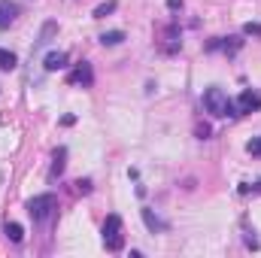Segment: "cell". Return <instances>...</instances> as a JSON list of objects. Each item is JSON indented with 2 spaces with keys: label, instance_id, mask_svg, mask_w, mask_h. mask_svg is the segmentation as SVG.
<instances>
[{
  "label": "cell",
  "instance_id": "cell-1",
  "mask_svg": "<svg viewBox=\"0 0 261 258\" xmlns=\"http://www.w3.org/2000/svg\"><path fill=\"white\" fill-rule=\"evenodd\" d=\"M203 110H206V113H210L213 119H225V116H240V113H237V104H234V100H231V97H228V94H225L222 88H216V85L203 91Z\"/></svg>",
  "mask_w": 261,
  "mask_h": 258
},
{
  "label": "cell",
  "instance_id": "cell-2",
  "mask_svg": "<svg viewBox=\"0 0 261 258\" xmlns=\"http://www.w3.org/2000/svg\"><path fill=\"white\" fill-rule=\"evenodd\" d=\"M28 213H31V219L34 222H49L55 213H58V200H55V194H37V197H31L28 200Z\"/></svg>",
  "mask_w": 261,
  "mask_h": 258
},
{
  "label": "cell",
  "instance_id": "cell-3",
  "mask_svg": "<svg viewBox=\"0 0 261 258\" xmlns=\"http://www.w3.org/2000/svg\"><path fill=\"white\" fill-rule=\"evenodd\" d=\"M103 246L110 249V252H122V246H125V234H122V216H107V222H103Z\"/></svg>",
  "mask_w": 261,
  "mask_h": 258
},
{
  "label": "cell",
  "instance_id": "cell-4",
  "mask_svg": "<svg viewBox=\"0 0 261 258\" xmlns=\"http://www.w3.org/2000/svg\"><path fill=\"white\" fill-rule=\"evenodd\" d=\"M158 37H161V40H158V46H161V49H164L167 55H173V52H179V49H182V40H179V31H176L173 24H167V28H161V31H158Z\"/></svg>",
  "mask_w": 261,
  "mask_h": 258
},
{
  "label": "cell",
  "instance_id": "cell-5",
  "mask_svg": "<svg viewBox=\"0 0 261 258\" xmlns=\"http://www.w3.org/2000/svg\"><path fill=\"white\" fill-rule=\"evenodd\" d=\"M258 110H261V91L246 88V91L237 97V113H240V116H246V113H258Z\"/></svg>",
  "mask_w": 261,
  "mask_h": 258
},
{
  "label": "cell",
  "instance_id": "cell-6",
  "mask_svg": "<svg viewBox=\"0 0 261 258\" xmlns=\"http://www.w3.org/2000/svg\"><path fill=\"white\" fill-rule=\"evenodd\" d=\"M67 82H73V85H91L94 82V70H91V64L88 61H79V64L73 67V73L67 76Z\"/></svg>",
  "mask_w": 261,
  "mask_h": 258
},
{
  "label": "cell",
  "instance_id": "cell-7",
  "mask_svg": "<svg viewBox=\"0 0 261 258\" xmlns=\"http://www.w3.org/2000/svg\"><path fill=\"white\" fill-rule=\"evenodd\" d=\"M18 15V6L12 0H0V28H9Z\"/></svg>",
  "mask_w": 261,
  "mask_h": 258
},
{
  "label": "cell",
  "instance_id": "cell-8",
  "mask_svg": "<svg viewBox=\"0 0 261 258\" xmlns=\"http://www.w3.org/2000/svg\"><path fill=\"white\" fill-rule=\"evenodd\" d=\"M46 70H49V73H55V70H64L67 67V52H49V55H46Z\"/></svg>",
  "mask_w": 261,
  "mask_h": 258
},
{
  "label": "cell",
  "instance_id": "cell-9",
  "mask_svg": "<svg viewBox=\"0 0 261 258\" xmlns=\"http://www.w3.org/2000/svg\"><path fill=\"white\" fill-rule=\"evenodd\" d=\"M240 46H243V40H237V37H228V40H213L206 49H225V52H231V55H234Z\"/></svg>",
  "mask_w": 261,
  "mask_h": 258
},
{
  "label": "cell",
  "instance_id": "cell-10",
  "mask_svg": "<svg viewBox=\"0 0 261 258\" xmlns=\"http://www.w3.org/2000/svg\"><path fill=\"white\" fill-rule=\"evenodd\" d=\"M143 222H146V228H149V231H164V228H167V222H161L152 210H143Z\"/></svg>",
  "mask_w": 261,
  "mask_h": 258
},
{
  "label": "cell",
  "instance_id": "cell-11",
  "mask_svg": "<svg viewBox=\"0 0 261 258\" xmlns=\"http://www.w3.org/2000/svg\"><path fill=\"white\" fill-rule=\"evenodd\" d=\"M55 34H58V21H46V24H43V31H40V40H37V46H46V43H49Z\"/></svg>",
  "mask_w": 261,
  "mask_h": 258
},
{
  "label": "cell",
  "instance_id": "cell-12",
  "mask_svg": "<svg viewBox=\"0 0 261 258\" xmlns=\"http://www.w3.org/2000/svg\"><path fill=\"white\" fill-rule=\"evenodd\" d=\"M64 167H67V149L61 146V149L55 152V161H52V176H61Z\"/></svg>",
  "mask_w": 261,
  "mask_h": 258
},
{
  "label": "cell",
  "instance_id": "cell-13",
  "mask_svg": "<svg viewBox=\"0 0 261 258\" xmlns=\"http://www.w3.org/2000/svg\"><path fill=\"white\" fill-rule=\"evenodd\" d=\"M6 237H9L12 243H21V240H24V228H21L18 222H9V225H6Z\"/></svg>",
  "mask_w": 261,
  "mask_h": 258
},
{
  "label": "cell",
  "instance_id": "cell-14",
  "mask_svg": "<svg viewBox=\"0 0 261 258\" xmlns=\"http://www.w3.org/2000/svg\"><path fill=\"white\" fill-rule=\"evenodd\" d=\"M122 40H125L122 31H107V34H100V43H103V46H119Z\"/></svg>",
  "mask_w": 261,
  "mask_h": 258
},
{
  "label": "cell",
  "instance_id": "cell-15",
  "mask_svg": "<svg viewBox=\"0 0 261 258\" xmlns=\"http://www.w3.org/2000/svg\"><path fill=\"white\" fill-rule=\"evenodd\" d=\"M15 64H18V58H15L12 52L0 49V70H15Z\"/></svg>",
  "mask_w": 261,
  "mask_h": 258
},
{
  "label": "cell",
  "instance_id": "cell-16",
  "mask_svg": "<svg viewBox=\"0 0 261 258\" xmlns=\"http://www.w3.org/2000/svg\"><path fill=\"white\" fill-rule=\"evenodd\" d=\"M116 6H119L116 0H107V3H100V6L94 9V18H107L110 12H116Z\"/></svg>",
  "mask_w": 261,
  "mask_h": 258
},
{
  "label": "cell",
  "instance_id": "cell-17",
  "mask_svg": "<svg viewBox=\"0 0 261 258\" xmlns=\"http://www.w3.org/2000/svg\"><path fill=\"white\" fill-rule=\"evenodd\" d=\"M246 152H249L252 158H261V137H252V140L246 143Z\"/></svg>",
  "mask_w": 261,
  "mask_h": 258
},
{
  "label": "cell",
  "instance_id": "cell-18",
  "mask_svg": "<svg viewBox=\"0 0 261 258\" xmlns=\"http://www.w3.org/2000/svg\"><path fill=\"white\" fill-rule=\"evenodd\" d=\"M243 34L246 37H261V21H246L243 24Z\"/></svg>",
  "mask_w": 261,
  "mask_h": 258
},
{
  "label": "cell",
  "instance_id": "cell-19",
  "mask_svg": "<svg viewBox=\"0 0 261 258\" xmlns=\"http://www.w3.org/2000/svg\"><path fill=\"white\" fill-rule=\"evenodd\" d=\"M76 186V192H91V183L88 179H79V183H73Z\"/></svg>",
  "mask_w": 261,
  "mask_h": 258
},
{
  "label": "cell",
  "instance_id": "cell-20",
  "mask_svg": "<svg viewBox=\"0 0 261 258\" xmlns=\"http://www.w3.org/2000/svg\"><path fill=\"white\" fill-rule=\"evenodd\" d=\"M240 192H243V194H249V192H261V183H255V186H249V183H246V186H240Z\"/></svg>",
  "mask_w": 261,
  "mask_h": 258
},
{
  "label": "cell",
  "instance_id": "cell-21",
  "mask_svg": "<svg viewBox=\"0 0 261 258\" xmlns=\"http://www.w3.org/2000/svg\"><path fill=\"white\" fill-rule=\"evenodd\" d=\"M197 137L206 140V137H210V125H197Z\"/></svg>",
  "mask_w": 261,
  "mask_h": 258
},
{
  "label": "cell",
  "instance_id": "cell-22",
  "mask_svg": "<svg viewBox=\"0 0 261 258\" xmlns=\"http://www.w3.org/2000/svg\"><path fill=\"white\" fill-rule=\"evenodd\" d=\"M167 6L170 9H182V0H167Z\"/></svg>",
  "mask_w": 261,
  "mask_h": 258
}]
</instances>
